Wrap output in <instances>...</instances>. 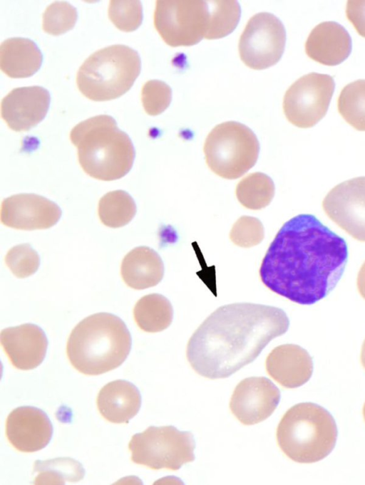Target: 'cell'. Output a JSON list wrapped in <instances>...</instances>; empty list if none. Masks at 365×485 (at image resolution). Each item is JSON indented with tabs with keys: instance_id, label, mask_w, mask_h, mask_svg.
<instances>
[{
	"instance_id": "6da1fadb",
	"label": "cell",
	"mask_w": 365,
	"mask_h": 485,
	"mask_svg": "<svg viewBox=\"0 0 365 485\" xmlns=\"http://www.w3.org/2000/svg\"><path fill=\"white\" fill-rule=\"evenodd\" d=\"M344 239L311 214L297 215L281 227L260 266L262 283L291 301L312 305L336 286L345 268Z\"/></svg>"
},
{
	"instance_id": "7a4b0ae2",
	"label": "cell",
	"mask_w": 365,
	"mask_h": 485,
	"mask_svg": "<svg viewBox=\"0 0 365 485\" xmlns=\"http://www.w3.org/2000/svg\"><path fill=\"white\" fill-rule=\"evenodd\" d=\"M289 318L281 308L250 303L218 308L189 340L187 358L199 375L225 378L252 363L274 338L285 333Z\"/></svg>"
},
{
	"instance_id": "3957f363",
	"label": "cell",
	"mask_w": 365,
	"mask_h": 485,
	"mask_svg": "<svg viewBox=\"0 0 365 485\" xmlns=\"http://www.w3.org/2000/svg\"><path fill=\"white\" fill-rule=\"evenodd\" d=\"M131 337L118 316L99 313L87 317L72 330L67 355L79 372L96 375L120 366L128 357Z\"/></svg>"
},
{
	"instance_id": "277c9868",
	"label": "cell",
	"mask_w": 365,
	"mask_h": 485,
	"mask_svg": "<svg viewBox=\"0 0 365 485\" xmlns=\"http://www.w3.org/2000/svg\"><path fill=\"white\" fill-rule=\"evenodd\" d=\"M70 138L77 147L81 167L93 178L118 179L133 166V142L110 115H101L78 123L72 129Z\"/></svg>"
},
{
	"instance_id": "5b68a950",
	"label": "cell",
	"mask_w": 365,
	"mask_h": 485,
	"mask_svg": "<svg viewBox=\"0 0 365 485\" xmlns=\"http://www.w3.org/2000/svg\"><path fill=\"white\" fill-rule=\"evenodd\" d=\"M336 438L333 417L327 410L312 402L291 407L277 431L282 451L299 463H313L325 458L333 450Z\"/></svg>"
},
{
	"instance_id": "8992f818",
	"label": "cell",
	"mask_w": 365,
	"mask_h": 485,
	"mask_svg": "<svg viewBox=\"0 0 365 485\" xmlns=\"http://www.w3.org/2000/svg\"><path fill=\"white\" fill-rule=\"evenodd\" d=\"M141 68L136 51L112 45L91 55L79 68L76 83L86 98L95 101L117 98L133 85Z\"/></svg>"
},
{
	"instance_id": "52a82bcc",
	"label": "cell",
	"mask_w": 365,
	"mask_h": 485,
	"mask_svg": "<svg viewBox=\"0 0 365 485\" xmlns=\"http://www.w3.org/2000/svg\"><path fill=\"white\" fill-rule=\"evenodd\" d=\"M259 141L247 126L228 121L215 126L207 135L204 152L207 165L227 179L240 177L256 163Z\"/></svg>"
},
{
	"instance_id": "ba28073f",
	"label": "cell",
	"mask_w": 365,
	"mask_h": 485,
	"mask_svg": "<svg viewBox=\"0 0 365 485\" xmlns=\"http://www.w3.org/2000/svg\"><path fill=\"white\" fill-rule=\"evenodd\" d=\"M128 447L133 462L155 470H178L195 459L193 435L173 426L150 427L134 434Z\"/></svg>"
},
{
	"instance_id": "9c48e42d",
	"label": "cell",
	"mask_w": 365,
	"mask_h": 485,
	"mask_svg": "<svg viewBox=\"0 0 365 485\" xmlns=\"http://www.w3.org/2000/svg\"><path fill=\"white\" fill-rule=\"evenodd\" d=\"M207 1L159 0L154 24L163 41L171 46H189L205 38L209 26Z\"/></svg>"
},
{
	"instance_id": "30bf717a",
	"label": "cell",
	"mask_w": 365,
	"mask_h": 485,
	"mask_svg": "<svg viewBox=\"0 0 365 485\" xmlns=\"http://www.w3.org/2000/svg\"><path fill=\"white\" fill-rule=\"evenodd\" d=\"M335 83L327 74L310 73L287 90L283 109L287 120L299 127H311L326 115Z\"/></svg>"
},
{
	"instance_id": "8fae6325",
	"label": "cell",
	"mask_w": 365,
	"mask_h": 485,
	"mask_svg": "<svg viewBox=\"0 0 365 485\" xmlns=\"http://www.w3.org/2000/svg\"><path fill=\"white\" fill-rule=\"evenodd\" d=\"M286 31L281 21L272 14L262 12L248 21L239 42L242 61L257 70L269 68L281 58Z\"/></svg>"
},
{
	"instance_id": "7c38bea8",
	"label": "cell",
	"mask_w": 365,
	"mask_h": 485,
	"mask_svg": "<svg viewBox=\"0 0 365 485\" xmlns=\"http://www.w3.org/2000/svg\"><path fill=\"white\" fill-rule=\"evenodd\" d=\"M327 215L356 240L365 241V177L334 187L322 203Z\"/></svg>"
},
{
	"instance_id": "4fadbf2b",
	"label": "cell",
	"mask_w": 365,
	"mask_h": 485,
	"mask_svg": "<svg viewBox=\"0 0 365 485\" xmlns=\"http://www.w3.org/2000/svg\"><path fill=\"white\" fill-rule=\"evenodd\" d=\"M280 400V391L268 378L251 377L235 387L230 407L240 422L252 425L268 418Z\"/></svg>"
},
{
	"instance_id": "5bb4252c",
	"label": "cell",
	"mask_w": 365,
	"mask_h": 485,
	"mask_svg": "<svg viewBox=\"0 0 365 485\" xmlns=\"http://www.w3.org/2000/svg\"><path fill=\"white\" fill-rule=\"evenodd\" d=\"M61 216L60 207L52 201L34 194H19L3 200L1 222L22 230L48 229Z\"/></svg>"
},
{
	"instance_id": "9a60e30c",
	"label": "cell",
	"mask_w": 365,
	"mask_h": 485,
	"mask_svg": "<svg viewBox=\"0 0 365 485\" xmlns=\"http://www.w3.org/2000/svg\"><path fill=\"white\" fill-rule=\"evenodd\" d=\"M50 99L41 86L14 88L1 101V117L11 130L27 131L43 120Z\"/></svg>"
},
{
	"instance_id": "2e32d148",
	"label": "cell",
	"mask_w": 365,
	"mask_h": 485,
	"mask_svg": "<svg viewBox=\"0 0 365 485\" xmlns=\"http://www.w3.org/2000/svg\"><path fill=\"white\" fill-rule=\"evenodd\" d=\"M6 433L8 440L17 450L34 452L48 444L53 434V427L41 410L20 407L9 414Z\"/></svg>"
},
{
	"instance_id": "e0dca14e",
	"label": "cell",
	"mask_w": 365,
	"mask_h": 485,
	"mask_svg": "<svg viewBox=\"0 0 365 485\" xmlns=\"http://www.w3.org/2000/svg\"><path fill=\"white\" fill-rule=\"evenodd\" d=\"M0 340L12 365L24 370L38 367L45 358L48 346L43 330L31 323L2 330Z\"/></svg>"
},
{
	"instance_id": "ac0fdd59",
	"label": "cell",
	"mask_w": 365,
	"mask_h": 485,
	"mask_svg": "<svg viewBox=\"0 0 365 485\" xmlns=\"http://www.w3.org/2000/svg\"><path fill=\"white\" fill-rule=\"evenodd\" d=\"M266 369L274 380L287 388L306 383L313 372L312 359L308 352L294 344L274 348L266 360Z\"/></svg>"
},
{
	"instance_id": "d6986e66",
	"label": "cell",
	"mask_w": 365,
	"mask_h": 485,
	"mask_svg": "<svg viewBox=\"0 0 365 485\" xmlns=\"http://www.w3.org/2000/svg\"><path fill=\"white\" fill-rule=\"evenodd\" d=\"M351 38L346 29L335 21H324L312 29L305 51L312 59L327 66L343 62L351 51Z\"/></svg>"
},
{
	"instance_id": "ffe728a7",
	"label": "cell",
	"mask_w": 365,
	"mask_h": 485,
	"mask_svg": "<svg viewBox=\"0 0 365 485\" xmlns=\"http://www.w3.org/2000/svg\"><path fill=\"white\" fill-rule=\"evenodd\" d=\"M97 405L100 413L108 421L126 423L138 412L141 396L133 383L118 380L108 383L101 390Z\"/></svg>"
},
{
	"instance_id": "44dd1931",
	"label": "cell",
	"mask_w": 365,
	"mask_h": 485,
	"mask_svg": "<svg viewBox=\"0 0 365 485\" xmlns=\"http://www.w3.org/2000/svg\"><path fill=\"white\" fill-rule=\"evenodd\" d=\"M164 275V265L159 254L147 246L130 251L121 264V276L125 283L134 289L156 286Z\"/></svg>"
},
{
	"instance_id": "7402d4cb",
	"label": "cell",
	"mask_w": 365,
	"mask_h": 485,
	"mask_svg": "<svg viewBox=\"0 0 365 485\" xmlns=\"http://www.w3.org/2000/svg\"><path fill=\"white\" fill-rule=\"evenodd\" d=\"M42 53L37 45L25 38H11L0 46V68L13 78L33 75L41 67Z\"/></svg>"
},
{
	"instance_id": "603a6c76",
	"label": "cell",
	"mask_w": 365,
	"mask_h": 485,
	"mask_svg": "<svg viewBox=\"0 0 365 485\" xmlns=\"http://www.w3.org/2000/svg\"><path fill=\"white\" fill-rule=\"evenodd\" d=\"M135 320L144 331L156 333L166 329L172 323L173 309L170 301L158 293L141 298L133 310Z\"/></svg>"
},
{
	"instance_id": "cb8c5ba5",
	"label": "cell",
	"mask_w": 365,
	"mask_h": 485,
	"mask_svg": "<svg viewBox=\"0 0 365 485\" xmlns=\"http://www.w3.org/2000/svg\"><path fill=\"white\" fill-rule=\"evenodd\" d=\"M274 190V184L268 175L255 172L240 180L236 188V195L245 207L257 210L269 204Z\"/></svg>"
},
{
	"instance_id": "d4e9b609",
	"label": "cell",
	"mask_w": 365,
	"mask_h": 485,
	"mask_svg": "<svg viewBox=\"0 0 365 485\" xmlns=\"http://www.w3.org/2000/svg\"><path fill=\"white\" fill-rule=\"evenodd\" d=\"M135 213V203L125 191L110 192L100 199L98 215L102 223L107 226H123L133 219Z\"/></svg>"
},
{
	"instance_id": "484cf974",
	"label": "cell",
	"mask_w": 365,
	"mask_h": 485,
	"mask_svg": "<svg viewBox=\"0 0 365 485\" xmlns=\"http://www.w3.org/2000/svg\"><path fill=\"white\" fill-rule=\"evenodd\" d=\"M338 110L352 127L365 131V80L350 83L342 89L338 99Z\"/></svg>"
},
{
	"instance_id": "4316f807",
	"label": "cell",
	"mask_w": 365,
	"mask_h": 485,
	"mask_svg": "<svg viewBox=\"0 0 365 485\" xmlns=\"http://www.w3.org/2000/svg\"><path fill=\"white\" fill-rule=\"evenodd\" d=\"M210 19L207 39L222 38L230 34L237 26L241 14L236 1H207Z\"/></svg>"
},
{
	"instance_id": "83f0119b",
	"label": "cell",
	"mask_w": 365,
	"mask_h": 485,
	"mask_svg": "<svg viewBox=\"0 0 365 485\" xmlns=\"http://www.w3.org/2000/svg\"><path fill=\"white\" fill-rule=\"evenodd\" d=\"M35 471L39 472L36 484H64L66 481L81 479L84 471L81 464L69 458L55 459L46 461H37Z\"/></svg>"
},
{
	"instance_id": "f1b7e54d",
	"label": "cell",
	"mask_w": 365,
	"mask_h": 485,
	"mask_svg": "<svg viewBox=\"0 0 365 485\" xmlns=\"http://www.w3.org/2000/svg\"><path fill=\"white\" fill-rule=\"evenodd\" d=\"M77 17L73 6L66 1H56L50 4L43 14V29L54 36L63 34L73 28Z\"/></svg>"
},
{
	"instance_id": "f546056e",
	"label": "cell",
	"mask_w": 365,
	"mask_h": 485,
	"mask_svg": "<svg viewBox=\"0 0 365 485\" xmlns=\"http://www.w3.org/2000/svg\"><path fill=\"white\" fill-rule=\"evenodd\" d=\"M108 16L118 29L133 31L140 26L143 21L141 3L137 0L110 1Z\"/></svg>"
},
{
	"instance_id": "4dcf8cb0",
	"label": "cell",
	"mask_w": 365,
	"mask_h": 485,
	"mask_svg": "<svg viewBox=\"0 0 365 485\" xmlns=\"http://www.w3.org/2000/svg\"><path fill=\"white\" fill-rule=\"evenodd\" d=\"M5 261L11 272L19 278L34 274L40 264L38 254L28 244L11 248L6 256Z\"/></svg>"
},
{
	"instance_id": "1f68e13d",
	"label": "cell",
	"mask_w": 365,
	"mask_h": 485,
	"mask_svg": "<svg viewBox=\"0 0 365 485\" xmlns=\"http://www.w3.org/2000/svg\"><path fill=\"white\" fill-rule=\"evenodd\" d=\"M171 99V88L161 80H149L144 84L141 90L143 108L150 115L162 113L169 106Z\"/></svg>"
},
{
	"instance_id": "d6a6232c",
	"label": "cell",
	"mask_w": 365,
	"mask_h": 485,
	"mask_svg": "<svg viewBox=\"0 0 365 485\" xmlns=\"http://www.w3.org/2000/svg\"><path fill=\"white\" fill-rule=\"evenodd\" d=\"M264 237L262 222L257 218L242 216L232 226L230 238L240 247L249 248L259 244Z\"/></svg>"
},
{
	"instance_id": "836d02e7",
	"label": "cell",
	"mask_w": 365,
	"mask_h": 485,
	"mask_svg": "<svg viewBox=\"0 0 365 485\" xmlns=\"http://www.w3.org/2000/svg\"><path fill=\"white\" fill-rule=\"evenodd\" d=\"M346 14L359 34L365 38V0L348 1Z\"/></svg>"
},
{
	"instance_id": "e575fe53",
	"label": "cell",
	"mask_w": 365,
	"mask_h": 485,
	"mask_svg": "<svg viewBox=\"0 0 365 485\" xmlns=\"http://www.w3.org/2000/svg\"><path fill=\"white\" fill-rule=\"evenodd\" d=\"M357 287L359 293L365 299V261L361 266L358 274Z\"/></svg>"
},
{
	"instance_id": "d590c367",
	"label": "cell",
	"mask_w": 365,
	"mask_h": 485,
	"mask_svg": "<svg viewBox=\"0 0 365 485\" xmlns=\"http://www.w3.org/2000/svg\"><path fill=\"white\" fill-rule=\"evenodd\" d=\"M361 363L365 368V340L363 343L362 348H361Z\"/></svg>"
},
{
	"instance_id": "8d00e7d4",
	"label": "cell",
	"mask_w": 365,
	"mask_h": 485,
	"mask_svg": "<svg viewBox=\"0 0 365 485\" xmlns=\"http://www.w3.org/2000/svg\"><path fill=\"white\" fill-rule=\"evenodd\" d=\"M363 414H364V420H365V403H364V408H363Z\"/></svg>"
}]
</instances>
